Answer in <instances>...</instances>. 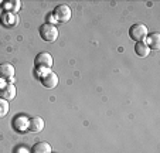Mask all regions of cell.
Instances as JSON below:
<instances>
[{"label": "cell", "mask_w": 160, "mask_h": 153, "mask_svg": "<svg viewBox=\"0 0 160 153\" xmlns=\"http://www.w3.org/2000/svg\"><path fill=\"white\" fill-rule=\"evenodd\" d=\"M40 37L44 40L45 43H54L58 38V28L54 24L44 23L40 27Z\"/></svg>", "instance_id": "6da1fadb"}, {"label": "cell", "mask_w": 160, "mask_h": 153, "mask_svg": "<svg viewBox=\"0 0 160 153\" xmlns=\"http://www.w3.org/2000/svg\"><path fill=\"white\" fill-rule=\"evenodd\" d=\"M148 27H146L145 24H142V23H136V24H133L132 27L129 28V36H130V38L133 40V41H136V43H140V41H143V40L148 37Z\"/></svg>", "instance_id": "7a4b0ae2"}, {"label": "cell", "mask_w": 160, "mask_h": 153, "mask_svg": "<svg viewBox=\"0 0 160 153\" xmlns=\"http://www.w3.org/2000/svg\"><path fill=\"white\" fill-rule=\"evenodd\" d=\"M52 16H54L55 21H58V23H67V21H70L71 16H72V12H71L70 6H67V4H58L54 9V12H52Z\"/></svg>", "instance_id": "3957f363"}, {"label": "cell", "mask_w": 160, "mask_h": 153, "mask_svg": "<svg viewBox=\"0 0 160 153\" xmlns=\"http://www.w3.org/2000/svg\"><path fill=\"white\" fill-rule=\"evenodd\" d=\"M38 78H40V81H41L42 87L48 88V89H52V88H55L58 85V75L55 74V72L50 71V69H47L44 74L40 75Z\"/></svg>", "instance_id": "277c9868"}, {"label": "cell", "mask_w": 160, "mask_h": 153, "mask_svg": "<svg viewBox=\"0 0 160 153\" xmlns=\"http://www.w3.org/2000/svg\"><path fill=\"white\" fill-rule=\"evenodd\" d=\"M34 64L36 68H42V69H50L52 67V57L50 53H40L34 58Z\"/></svg>", "instance_id": "5b68a950"}, {"label": "cell", "mask_w": 160, "mask_h": 153, "mask_svg": "<svg viewBox=\"0 0 160 153\" xmlns=\"http://www.w3.org/2000/svg\"><path fill=\"white\" fill-rule=\"evenodd\" d=\"M28 125H30V119L26 115H17L13 119V129L18 133H24L28 130Z\"/></svg>", "instance_id": "8992f818"}, {"label": "cell", "mask_w": 160, "mask_h": 153, "mask_svg": "<svg viewBox=\"0 0 160 153\" xmlns=\"http://www.w3.org/2000/svg\"><path fill=\"white\" fill-rule=\"evenodd\" d=\"M0 78L3 81H12L14 78V67L9 63L0 64Z\"/></svg>", "instance_id": "52a82bcc"}, {"label": "cell", "mask_w": 160, "mask_h": 153, "mask_svg": "<svg viewBox=\"0 0 160 153\" xmlns=\"http://www.w3.org/2000/svg\"><path fill=\"white\" fill-rule=\"evenodd\" d=\"M16 96V87L12 84V82H6L3 88H0V98L6 99L7 102L14 99Z\"/></svg>", "instance_id": "ba28073f"}, {"label": "cell", "mask_w": 160, "mask_h": 153, "mask_svg": "<svg viewBox=\"0 0 160 153\" xmlns=\"http://www.w3.org/2000/svg\"><path fill=\"white\" fill-rule=\"evenodd\" d=\"M44 119L40 116H34L30 119V125H28V130H31V132L34 133H38L41 132L42 129H44Z\"/></svg>", "instance_id": "9c48e42d"}, {"label": "cell", "mask_w": 160, "mask_h": 153, "mask_svg": "<svg viewBox=\"0 0 160 153\" xmlns=\"http://www.w3.org/2000/svg\"><path fill=\"white\" fill-rule=\"evenodd\" d=\"M146 45H148L150 50H154L157 51L160 48V34L159 33H153V34H149L148 37H146Z\"/></svg>", "instance_id": "30bf717a"}, {"label": "cell", "mask_w": 160, "mask_h": 153, "mask_svg": "<svg viewBox=\"0 0 160 153\" xmlns=\"http://www.w3.org/2000/svg\"><path fill=\"white\" fill-rule=\"evenodd\" d=\"M31 153H51V145L47 142H38L33 146Z\"/></svg>", "instance_id": "8fae6325"}, {"label": "cell", "mask_w": 160, "mask_h": 153, "mask_svg": "<svg viewBox=\"0 0 160 153\" xmlns=\"http://www.w3.org/2000/svg\"><path fill=\"white\" fill-rule=\"evenodd\" d=\"M135 53L139 55V57L145 58V57H148V55H149V53H150V48L146 45L145 41H140V43H136V45H135Z\"/></svg>", "instance_id": "7c38bea8"}, {"label": "cell", "mask_w": 160, "mask_h": 153, "mask_svg": "<svg viewBox=\"0 0 160 153\" xmlns=\"http://www.w3.org/2000/svg\"><path fill=\"white\" fill-rule=\"evenodd\" d=\"M18 21L17 16L13 14V13H4L3 17H2V23H3V26H6V27H13V26H16Z\"/></svg>", "instance_id": "4fadbf2b"}, {"label": "cell", "mask_w": 160, "mask_h": 153, "mask_svg": "<svg viewBox=\"0 0 160 153\" xmlns=\"http://www.w3.org/2000/svg\"><path fill=\"white\" fill-rule=\"evenodd\" d=\"M20 2L18 0H14V2H4L3 3V7L4 10H6L7 13H13L14 14L16 12H18V9H20Z\"/></svg>", "instance_id": "5bb4252c"}, {"label": "cell", "mask_w": 160, "mask_h": 153, "mask_svg": "<svg viewBox=\"0 0 160 153\" xmlns=\"http://www.w3.org/2000/svg\"><path fill=\"white\" fill-rule=\"evenodd\" d=\"M7 114H9V102L6 99L0 98V118L6 116Z\"/></svg>", "instance_id": "9a60e30c"}, {"label": "cell", "mask_w": 160, "mask_h": 153, "mask_svg": "<svg viewBox=\"0 0 160 153\" xmlns=\"http://www.w3.org/2000/svg\"><path fill=\"white\" fill-rule=\"evenodd\" d=\"M48 17H50V24H54L55 23V18H54V16H52V13H51V14H48Z\"/></svg>", "instance_id": "2e32d148"}, {"label": "cell", "mask_w": 160, "mask_h": 153, "mask_svg": "<svg viewBox=\"0 0 160 153\" xmlns=\"http://www.w3.org/2000/svg\"><path fill=\"white\" fill-rule=\"evenodd\" d=\"M4 85H6V82H4V81H3V79L0 78V88H3V87H4Z\"/></svg>", "instance_id": "e0dca14e"}]
</instances>
